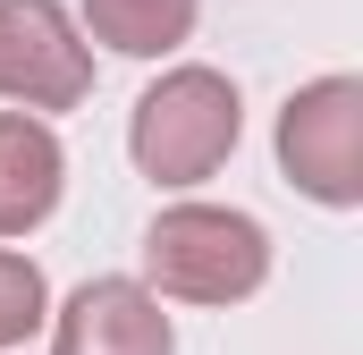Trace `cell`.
<instances>
[{
    "label": "cell",
    "mask_w": 363,
    "mask_h": 355,
    "mask_svg": "<svg viewBox=\"0 0 363 355\" xmlns=\"http://www.w3.org/2000/svg\"><path fill=\"white\" fill-rule=\"evenodd\" d=\"M203 0H77V34L118 60H169L194 34Z\"/></svg>",
    "instance_id": "52a82bcc"
},
{
    "label": "cell",
    "mask_w": 363,
    "mask_h": 355,
    "mask_svg": "<svg viewBox=\"0 0 363 355\" xmlns=\"http://www.w3.org/2000/svg\"><path fill=\"white\" fill-rule=\"evenodd\" d=\"M271 279V229L237 203H169L144 229V288L178 305H245Z\"/></svg>",
    "instance_id": "7a4b0ae2"
},
{
    "label": "cell",
    "mask_w": 363,
    "mask_h": 355,
    "mask_svg": "<svg viewBox=\"0 0 363 355\" xmlns=\"http://www.w3.org/2000/svg\"><path fill=\"white\" fill-rule=\"evenodd\" d=\"M68 195V153L51 136V119L0 110V237H34Z\"/></svg>",
    "instance_id": "8992f818"
},
{
    "label": "cell",
    "mask_w": 363,
    "mask_h": 355,
    "mask_svg": "<svg viewBox=\"0 0 363 355\" xmlns=\"http://www.w3.org/2000/svg\"><path fill=\"white\" fill-rule=\"evenodd\" d=\"M43 322H51V288H43V271L26 263L17 246H0V355L26 347Z\"/></svg>",
    "instance_id": "ba28073f"
},
{
    "label": "cell",
    "mask_w": 363,
    "mask_h": 355,
    "mask_svg": "<svg viewBox=\"0 0 363 355\" xmlns=\"http://www.w3.org/2000/svg\"><path fill=\"white\" fill-rule=\"evenodd\" d=\"M237 136H245L237 77H220V68H203V60L161 68L152 85L135 93V119H127V153H135V170L152 178V186H169V195L220 178V161L237 153Z\"/></svg>",
    "instance_id": "6da1fadb"
},
{
    "label": "cell",
    "mask_w": 363,
    "mask_h": 355,
    "mask_svg": "<svg viewBox=\"0 0 363 355\" xmlns=\"http://www.w3.org/2000/svg\"><path fill=\"white\" fill-rule=\"evenodd\" d=\"M279 178L321 203L355 212L363 203V77H313L279 102Z\"/></svg>",
    "instance_id": "3957f363"
},
{
    "label": "cell",
    "mask_w": 363,
    "mask_h": 355,
    "mask_svg": "<svg viewBox=\"0 0 363 355\" xmlns=\"http://www.w3.org/2000/svg\"><path fill=\"white\" fill-rule=\"evenodd\" d=\"M51 355H178V330L144 279H85L51 313Z\"/></svg>",
    "instance_id": "5b68a950"
},
{
    "label": "cell",
    "mask_w": 363,
    "mask_h": 355,
    "mask_svg": "<svg viewBox=\"0 0 363 355\" xmlns=\"http://www.w3.org/2000/svg\"><path fill=\"white\" fill-rule=\"evenodd\" d=\"M93 93V43L60 0H0V102L26 119L77 110Z\"/></svg>",
    "instance_id": "277c9868"
}]
</instances>
